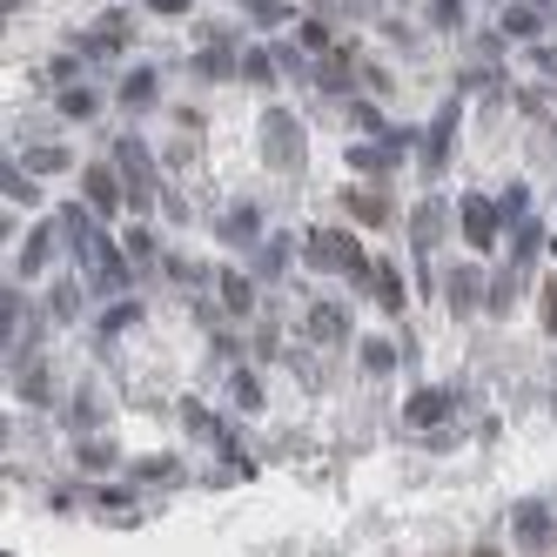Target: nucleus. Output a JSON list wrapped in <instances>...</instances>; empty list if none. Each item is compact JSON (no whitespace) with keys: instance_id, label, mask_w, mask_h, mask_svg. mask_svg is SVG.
<instances>
[{"instance_id":"f257e3e1","label":"nucleus","mask_w":557,"mask_h":557,"mask_svg":"<svg viewBox=\"0 0 557 557\" xmlns=\"http://www.w3.org/2000/svg\"><path fill=\"white\" fill-rule=\"evenodd\" d=\"M309 262L336 269V275H349V283L370 289V256H363V243H356L349 228H309Z\"/></svg>"},{"instance_id":"f03ea898","label":"nucleus","mask_w":557,"mask_h":557,"mask_svg":"<svg viewBox=\"0 0 557 557\" xmlns=\"http://www.w3.org/2000/svg\"><path fill=\"white\" fill-rule=\"evenodd\" d=\"M82 262H88V283H95V289H128V283H135V269H128V256L114 249L108 235H95V243L82 249Z\"/></svg>"},{"instance_id":"7ed1b4c3","label":"nucleus","mask_w":557,"mask_h":557,"mask_svg":"<svg viewBox=\"0 0 557 557\" xmlns=\"http://www.w3.org/2000/svg\"><path fill=\"white\" fill-rule=\"evenodd\" d=\"M262 148H269V162H283V169H302V128H296V114H262Z\"/></svg>"},{"instance_id":"20e7f679","label":"nucleus","mask_w":557,"mask_h":557,"mask_svg":"<svg viewBox=\"0 0 557 557\" xmlns=\"http://www.w3.org/2000/svg\"><path fill=\"white\" fill-rule=\"evenodd\" d=\"M82 195H88L95 215H114V209L128 202V182H114V162H88L82 169Z\"/></svg>"},{"instance_id":"39448f33","label":"nucleus","mask_w":557,"mask_h":557,"mask_svg":"<svg viewBox=\"0 0 557 557\" xmlns=\"http://www.w3.org/2000/svg\"><path fill=\"white\" fill-rule=\"evenodd\" d=\"M114 154H122V169H128V202L148 209L154 202V162H148V148L135 135H122V141H114Z\"/></svg>"},{"instance_id":"423d86ee","label":"nucleus","mask_w":557,"mask_h":557,"mask_svg":"<svg viewBox=\"0 0 557 557\" xmlns=\"http://www.w3.org/2000/svg\"><path fill=\"white\" fill-rule=\"evenodd\" d=\"M463 235H470V249H491L504 235V209L484 202V195H463Z\"/></svg>"},{"instance_id":"0eeeda50","label":"nucleus","mask_w":557,"mask_h":557,"mask_svg":"<svg viewBox=\"0 0 557 557\" xmlns=\"http://www.w3.org/2000/svg\"><path fill=\"white\" fill-rule=\"evenodd\" d=\"M450 410H457V389H423V396H410L404 417H410V423H444Z\"/></svg>"},{"instance_id":"6e6552de","label":"nucleus","mask_w":557,"mask_h":557,"mask_svg":"<svg viewBox=\"0 0 557 557\" xmlns=\"http://www.w3.org/2000/svg\"><path fill=\"white\" fill-rule=\"evenodd\" d=\"M54 235H61V222H41L27 235V249H21V275H41L48 269V256H54Z\"/></svg>"},{"instance_id":"1a4fd4ad","label":"nucleus","mask_w":557,"mask_h":557,"mask_svg":"<svg viewBox=\"0 0 557 557\" xmlns=\"http://www.w3.org/2000/svg\"><path fill=\"white\" fill-rule=\"evenodd\" d=\"M309 330H315V343H349V309H336V302H323L309 315Z\"/></svg>"},{"instance_id":"9d476101","label":"nucleus","mask_w":557,"mask_h":557,"mask_svg":"<svg viewBox=\"0 0 557 557\" xmlns=\"http://www.w3.org/2000/svg\"><path fill=\"white\" fill-rule=\"evenodd\" d=\"M370 296H376L383 309H404V275H396L389 262H383V269H370Z\"/></svg>"},{"instance_id":"9b49d317","label":"nucleus","mask_w":557,"mask_h":557,"mask_svg":"<svg viewBox=\"0 0 557 557\" xmlns=\"http://www.w3.org/2000/svg\"><path fill=\"white\" fill-rule=\"evenodd\" d=\"M517 537H524V544L550 537V510L544 504H517Z\"/></svg>"},{"instance_id":"f8f14e48","label":"nucleus","mask_w":557,"mask_h":557,"mask_svg":"<svg viewBox=\"0 0 557 557\" xmlns=\"http://www.w3.org/2000/svg\"><path fill=\"white\" fill-rule=\"evenodd\" d=\"M228 61H235V54H228V41H222V48H202V54H195V74H202V82H222Z\"/></svg>"},{"instance_id":"ddd939ff","label":"nucleus","mask_w":557,"mask_h":557,"mask_svg":"<svg viewBox=\"0 0 557 557\" xmlns=\"http://www.w3.org/2000/svg\"><path fill=\"white\" fill-rule=\"evenodd\" d=\"M215 283H222V302H228L235 315H243V309L256 302V289H249V275H215Z\"/></svg>"},{"instance_id":"4468645a","label":"nucleus","mask_w":557,"mask_h":557,"mask_svg":"<svg viewBox=\"0 0 557 557\" xmlns=\"http://www.w3.org/2000/svg\"><path fill=\"white\" fill-rule=\"evenodd\" d=\"M122 101H128V108H148V101H154V74H148V67H135L128 82H122Z\"/></svg>"},{"instance_id":"2eb2a0df","label":"nucleus","mask_w":557,"mask_h":557,"mask_svg":"<svg viewBox=\"0 0 557 557\" xmlns=\"http://www.w3.org/2000/svg\"><path fill=\"white\" fill-rule=\"evenodd\" d=\"M222 235H228V243H256V209H249V202H243V209H228Z\"/></svg>"},{"instance_id":"dca6fc26","label":"nucleus","mask_w":557,"mask_h":557,"mask_svg":"<svg viewBox=\"0 0 557 557\" xmlns=\"http://www.w3.org/2000/svg\"><path fill=\"white\" fill-rule=\"evenodd\" d=\"M21 396H27V404H54V383H48V370H21Z\"/></svg>"},{"instance_id":"f3484780","label":"nucleus","mask_w":557,"mask_h":557,"mask_svg":"<svg viewBox=\"0 0 557 557\" xmlns=\"http://www.w3.org/2000/svg\"><path fill=\"white\" fill-rule=\"evenodd\" d=\"M135 323H141V309L122 302V309H108V315H101V336H122V330H135Z\"/></svg>"},{"instance_id":"a211bd4d","label":"nucleus","mask_w":557,"mask_h":557,"mask_svg":"<svg viewBox=\"0 0 557 557\" xmlns=\"http://www.w3.org/2000/svg\"><path fill=\"white\" fill-rule=\"evenodd\" d=\"M504 27L517 34V41H531V34H537V8H510V14H504Z\"/></svg>"},{"instance_id":"6ab92c4d","label":"nucleus","mask_w":557,"mask_h":557,"mask_svg":"<svg viewBox=\"0 0 557 557\" xmlns=\"http://www.w3.org/2000/svg\"><path fill=\"white\" fill-rule=\"evenodd\" d=\"M343 202L363 215V222H383V215H389V209H383V195H343Z\"/></svg>"},{"instance_id":"aec40b11","label":"nucleus","mask_w":557,"mask_h":557,"mask_svg":"<svg viewBox=\"0 0 557 557\" xmlns=\"http://www.w3.org/2000/svg\"><path fill=\"white\" fill-rule=\"evenodd\" d=\"M363 363L383 376V370H396V349H389V343H363Z\"/></svg>"},{"instance_id":"412c9836","label":"nucleus","mask_w":557,"mask_h":557,"mask_svg":"<svg viewBox=\"0 0 557 557\" xmlns=\"http://www.w3.org/2000/svg\"><path fill=\"white\" fill-rule=\"evenodd\" d=\"M450 302H457V309H470V302H476V275H470V269H463V275H450Z\"/></svg>"},{"instance_id":"4be33fe9","label":"nucleus","mask_w":557,"mask_h":557,"mask_svg":"<svg viewBox=\"0 0 557 557\" xmlns=\"http://www.w3.org/2000/svg\"><path fill=\"white\" fill-rule=\"evenodd\" d=\"M27 169H67V148H27Z\"/></svg>"},{"instance_id":"5701e85b","label":"nucleus","mask_w":557,"mask_h":557,"mask_svg":"<svg viewBox=\"0 0 557 557\" xmlns=\"http://www.w3.org/2000/svg\"><path fill=\"white\" fill-rule=\"evenodd\" d=\"M249 14H256L262 27H275V21H289V8H283V0H249Z\"/></svg>"},{"instance_id":"b1692460","label":"nucleus","mask_w":557,"mask_h":557,"mask_svg":"<svg viewBox=\"0 0 557 557\" xmlns=\"http://www.w3.org/2000/svg\"><path fill=\"white\" fill-rule=\"evenodd\" d=\"M54 315H61V323H67V315H82V289H74V283L54 289Z\"/></svg>"},{"instance_id":"393cba45","label":"nucleus","mask_w":557,"mask_h":557,"mask_svg":"<svg viewBox=\"0 0 557 557\" xmlns=\"http://www.w3.org/2000/svg\"><path fill=\"white\" fill-rule=\"evenodd\" d=\"M61 108H67V114H95V95H88V88H67Z\"/></svg>"},{"instance_id":"a878e982","label":"nucleus","mask_w":557,"mask_h":557,"mask_svg":"<svg viewBox=\"0 0 557 557\" xmlns=\"http://www.w3.org/2000/svg\"><path fill=\"white\" fill-rule=\"evenodd\" d=\"M235 404H243V410H256V404H262V389H256V376H235Z\"/></svg>"},{"instance_id":"bb28decb","label":"nucleus","mask_w":557,"mask_h":557,"mask_svg":"<svg viewBox=\"0 0 557 557\" xmlns=\"http://www.w3.org/2000/svg\"><path fill=\"white\" fill-rule=\"evenodd\" d=\"M128 256H154V235L148 228H128Z\"/></svg>"},{"instance_id":"cd10ccee","label":"nucleus","mask_w":557,"mask_h":557,"mask_svg":"<svg viewBox=\"0 0 557 557\" xmlns=\"http://www.w3.org/2000/svg\"><path fill=\"white\" fill-rule=\"evenodd\" d=\"M8 195H14V202H27V195H34V182H27L21 169H8Z\"/></svg>"},{"instance_id":"c85d7f7f","label":"nucleus","mask_w":557,"mask_h":557,"mask_svg":"<svg viewBox=\"0 0 557 557\" xmlns=\"http://www.w3.org/2000/svg\"><path fill=\"white\" fill-rule=\"evenodd\" d=\"M430 14H436V27H457V21H463V14H457V0H436Z\"/></svg>"},{"instance_id":"c756f323","label":"nucleus","mask_w":557,"mask_h":557,"mask_svg":"<svg viewBox=\"0 0 557 557\" xmlns=\"http://www.w3.org/2000/svg\"><path fill=\"white\" fill-rule=\"evenodd\" d=\"M544 330H557V283H544Z\"/></svg>"},{"instance_id":"7c9ffc66","label":"nucleus","mask_w":557,"mask_h":557,"mask_svg":"<svg viewBox=\"0 0 557 557\" xmlns=\"http://www.w3.org/2000/svg\"><path fill=\"white\" fill-rule=\"evenodd\" d=\"M195 0H154V14H188Z\"/></svg>"},{"instance_id":"2f4dec72","label":"nucleus","mask_w":557,"mask_h":557,"mask_svg":"<svg viewBox=\"0 0 557 557\" xmlns=\"http://www.w3.org/2000/svg\"><path fill=\"white\" fill-rule=\"evenodd\" d=\"M537 67H544V74H557V48H537Z\"/></svg>"},{"instance_id":"473e14b6","label":"nucleus","mask_w":557,"mask_h":557,"mask_svg":"<svg viewBox=\"0 0 557 557\" xmlns=\"http://www.w3.org/2000/svg\"><path fill=\"white\" fill-rule=\"evenodd\" d=\"M476 557H497V550H476Z\"/></svg>"}]
</instances>
